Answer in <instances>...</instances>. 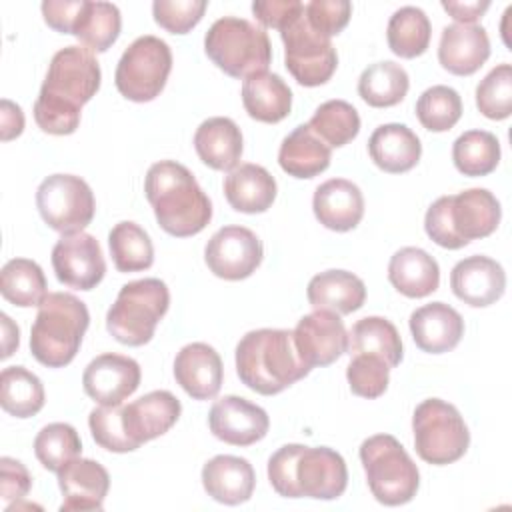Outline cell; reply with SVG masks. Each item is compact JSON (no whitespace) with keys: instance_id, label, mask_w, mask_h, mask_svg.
I'll return each instance as SVG.
<instances>
[{"instance_id":"obj_42","label":"cell","mask_w":512,"mask_h":512,"mask_svg":"<svg viewBox=\"0 0 512 512\" xmlns=\"http://www.w3.org/2000/svg\"><path fill=\"white\" fill-rule=\"evenodd\" d=\"M308 128L330 148H340L360 132L358 110L346 100H328L316 108Z\"/></svg>"},{"instance_id":"obj_29","label":"cell","mask_w":512,"mask_h":512,"mask_svg":"<svg viewBox=\"0 0 512 512\" xmlns=\"http://www.w3.org/2000/svg\"><path fill=\"white\" fill-rule=\"evenodd\" d=\"M198 158L212 170H234L242 156V132L232 118L214 116L204 120L194 134Z\"/></svg>"},{"instance_id":"obj_43","label":"cell","mask_w":512,"mask_h":512,"mask_svg":"<svg viewBox=\"0 0 512 512\" xmlns=\"http://www.w3.org/2000/svg\"><path fill=\"white\" fill-rule=\"evenodd\" d=\"M80 452L82 440L76 428L66 422H52L44 426L34 438V454L38 462L50 472H58L70 460L78 458Z\"/></svg>"},{"instance_id":"obj_4","label":"cell","mask_w":512,"mask_h":512,"mask_svg":"<svg viewBox=\"0 0 512 512\" xmlns=\"http://www.w3.org/2000/svg\"><path fill=\"white\" fill-rule=\"evenodd\" d=\"M310 370L298 354L294 330H250L236 346L238 378L262 396L280 394Z\"/></svg>"},{"instance_id":"obj_40","label":"cell","mask_w":512,"mask_h":512,"mask_svg":"<svg viewBox=\"0 0 512 512\" xmlns=\"http://www.w3.org/2000/svg\"><path fill=\"white\" fill-rule=\"evenodd\" d=\"M110 256L118 272H140L152 266L154 246L148 232L136 222L114 224L108 234Z\"/></svg>"},{"instance_id":"obj_2","label":"cell","mask_w":512,"mask_h":512,"mask_svg":"<svg viewBox=\"0 0 512 512\" xmlns=\"http://www.w3.org/2000/svg\"><path fill=\"white\" fill-rule=\"evenodd\" d=\"M146 198L164 232L186 238L202 232L212 220V202L194 174L176 160L152 164L144 180Z\"/></svg>"},{"instance_id":"obj_55","label":"cell","mask_w":512,"mask_h":512,"mask_svg":"<svg viewBox=\"0 0 512 512\" xmlns=\"http://www.w3.org/2000/svg\"><path fill=\"white\" fill-rule=\"evenodd\" d=\"M2 320V358H8L20 344V330L18 326L8 318V314H0Z\"/></svg>"},{"instance_id":"obj_16","label":"cell","mask_w":512,"mask_h":512,"mask_svg":"<svg viewBox=\"0 0 512 512\" xmlns=\"http://www.w3.org/2000/svg\"><path fill=\"white\" fill-rule=\"evenodd\" d=\"M294 342L308 368L336 362L348 348V332L340 314L314 310L302 316L294 328Z\"/></svg>"},{"instance_id":"obj_47","label":"cell","mask_w":512,"mask_h":512,"mask_svg":"<svg viewBox=\"0 0 512 512\" xmlns=\"http://www.w3.org/2000/svg\"><path fill=\"white\" fill-rule=\"evenodd\" d=\"M88 426H90L92 438L100 448L118 452V454L136 450L122 420V404H112V406L100 404L90 412Z\"/></svg>"},{"instance_id":"obj_38","label":"cell","mask_w":512,"mask_h":512,"mask_svg":"<svg viewBox=\"0 0 512 512\" xmlns=\"http://www.w3.org/2000/svg\"><path fill=\"white\" fill-rule=\"evenodd\" d=\"M430 36L432 24L422 8L402 6L388 20V46L400 58H416L424 54L430 44Z\"/></svg>"},{"instance_id":"obj_49","label":"cell","mask_w":512,"mask_h":512,"mask_svg":"<svg viewBox=\"0 0 512 512\" xmlns=\"http://www.w3.org/2000/svg\"><path fill=\"white\" fill-rule=\"evenodd\" d=\"M304 16L316 32L332 38L346 28L352 4L348 0H312L304 4Z\"/></svg>"},{"instance_id":"obj_15","label":"cell","mask_w":512,"mask_h":512,"mask_svg":"<svg viewBox=\"0 0 512 512\" xmlns=\"http://www.w3.org/2000/svg\"><path fill=\"white\" fill-rule=\"evenodd\" d=\"M52 268L58 282L76 290H92L106 274V260L92 234L70 232L54 244Z\"/></svg>"},{"instance_id":"obj_23","label":"cell","mask_w":512,"mask_h":512,"mask_svg":"<svg viewBox=\"0 0 512 512\" xmlns=\"http://www.w3.org/2000/svg\"><path fill=\"white\" fill-rule=\"evenodd\" d=\"M490 56V38L484 26L450 24L440 34L438 62L456 76H470Z\"/></svg>"},{"instance_id":"obj_34","label":"cell","mask_w":512,"mask_h":512,"mask_svg":"<svg viewBox=\"0 0 512 512\" xmlns=\"http://www.w3.org/2000/svg\"><path fill=\"white\" fill-rule=\"evenodd\" d=\"M346 352L350 356L372 354L394 368L402 360V340L390 320L382 316H366L350 328Z\"/></svg>"},{"instance_id":"obj_51","label":"cell","mask_w":512,"mask_h":512,"mask_svg":"<svg viewBox=\"0 0 512 512\" xmlns=\"http://www.w3.org/2000/svg\"><path fill=\"white\" fill-rule=\"evenodd\" d=\"M304 4L300 0H256L252 12L256 20L266 28L282 30L294 16L302 12Z\"/></svg>"},{"instance_id":"obj_27","label":"cell","mask_w":512,"mask_h":512,"mask_svg":"<svg viewBox=\"0 0 512 512\" xmlns=\"http://www.w3.org/2000/svg\"><path fill=\"white\" fill-rule=\"evenodd\" d=\"M224 196L236 212L260 214L266 212L278 192L274 176L258 164H240L224 178Z\"/></svg>"},{"instance_id":"obj_9","label":"cell","mask_w":512,"mask_h":512,"mask_svg":"<svg viewBox=\"0 0 512 512\" xmlns=\"http://www.w3.org/2000/svg\"><path fill=\"white\" fill-rule=\"evenodd\" d=\"M170 306V292L160 278H142L124 284L106 314V330L126 346H144L152 340L158 322Z\"/></svg>"},{"instance_id":"obj_37","label":"cell","mask_w":512,"mask_h":512,"mask_svg":"<svg viewBox=\"0 0 512 512\" xmlns=\"http://www.w3.org/2000/svg\"><path fill=\"white\" fill-rule=\"evenodd\" d=\"M120 28L122 16L116 4L86 0L72 36H76L90 52H106L118 40Z\"/></svg>"},{"instance_id":"obj_45","label":"cell","mask_w":512,"mask_h":512,"mask_svg":"<svg viewBox=\"0 0 512 512\" xmlns=\"http://www.w3.org/2000/svg\"><path fill=\"white\" fill-rule=\"evenodd\" d=\"M476 106L490 120L512 114V66L508 62L492 68L476 86Z\"/></svg>"},{"instance_id":"obj_19","label":"cell","mask_w":512,"mask_h":512,"mask_svg":"<svg viewBox=\"0 0 512 512\" xmlns=\"http://www.w3.org/2000/svg\"><path fill=\"white\" fill-rule=\"evenodd\" d=\"M450 288L464 304L484 308L502 298L506 272L494 258L474 254L456 262L450 272Z\"/></svg>"},{"instance_id":"obj_3","label":"cell","mask_w":512,"mask_h":512,"mask_svg":"<svg viewBox=\"0 0 512 512\" xmlns=\"http://www.w3.org/2000/svg\"><path fill=\"white\" fill-rule=\"evenodd\" d=\"M268 480L284 498L336 500L348 486V470L332 448L286 444L270 456Z\"/></svg>"},{"instance_id":"obj_39","label":"cell","mask_w":512,"mask_h":512,"mask_svg":"<svg viewBox=\"0 0 512 512\" xmlns=\"http://www.w3.org/2000/svg\"><path fill=\"white\" fill-rule=\"evenodd\" d=\"M0 292L14 306H40V302L48 294L46 276L34 260L12 258L2 266Z\"/></svg>"},{"instance_id":"obj_52","label":"cell","mask_w":512,"mask_h":512,"mask_svg":"<svg viewBox=\"0 0 512 512\" xmlns=\"http://www.w3.org/2000/svg\"><path fill=\"white\" fill-rule=\"evenodd\" d=\"M84 2L86 0H44L40 6L44 22L56 32L72 34Z\"/></svg>"},{"instance_id":"obj_22","label":"cell","mask_w":512,"mask_h":512,"mask_svg":"<svg viewBox=\"0 0 512 512\" xmlns=\"http://www.w3.org/2000/svg\"><path fill=\"white\" fill-rule=\"evenodd\" d=\"M174 378L194 400H210L222 386V358L204 342L186 344L174 358Z\"/></svg>"},{"instance_id":"obj_6","label":"cell","mask_w":512,"mask_h":512,"mask_svg":"<svg viewBox=\"0 0 512 512\" xmlns=\"http://www.w3.org/2000/svg\"><path fill=\"white\" fill-rule=\"evenodd\" d=\"M88 324L90 314L80 298L70 292H48L30 330L32 356L48 368L70 364L80 350Z\"/></svg>"},{"instance_id":"obj_25","label":"cell","mask_w":512,"mask_h":512,"mask_svg":"<svg viewBox=\"0 0 512 512\" xmlns=\"http://www.w3.org/2000/svg\"><path fill=\"white\" fill-rule=\"evenodd\" d=\"M312 208L316 220L334 232L356 228L364 216V196L346 178H330L314 190Z\"/></svg>"},{"instance_id":"obj_14","label":"cell","mask_w":512,"mask_h":512,"mask_svg":"<svg viewBox=\"0 0 512 512\" xmlns=\"http://www.w3.org/2000/svg\"><path fill=\"white\" fill-rule=\"evenodd\" d=\"M264 246L260 238L244 226H224L212 234L204 248L210 272L224 280H244L260 266Z\"/></svg>"},{"instance_id":"obj_31","label":"cell","mask_w":512,"mask_h":512,"mask_svg":"<svg viewBox=\"0 0 512 512\" xmlns=\"http://www.w3.org/2000/svg\"><path fill=\"white\" fill-rule=\"evenodd\" d=\"M306 296L314 310H330L342 316L362 308L366 286L348 270H326L308 282Z\"/></svg>"},{"instance_id":"obj_28","label":"cell","mask_w":512,"mask_h":512,"mask_svg":"<svg viewBox=\"0 0 512 512\" xmlns=\"http://www.w3.org/2000/svg\"><path fill=\"white\" fill-rule=\"evenodd\" d=\"M368 154L372 162L390 174H400L412 170L420 156V138L406 126L398 122L378 126L368 140Z\"/></svg>"},{"instance_id":"obj_41","label":"cell","mask_w":512,"mask_h":512,"mask_svg":"<svg viewBox=\"0 0 512 512\" xmlns=\"http://www.w3.org/2000/svg\"><path fill=\"white\" fill-rule=\"evenodd\" d=\"M452 160L464 176H486L500 162V142L488 130H468L454 140Z\"/></svg>"},{"instance_id":"obj_5","label":"cell","mask_w":512,"mask_h":512,"mask_svg":"<svg viewBox=\"0 0 512 512\" xmlns=\"http://www.w3.org/2000/svg\"><path fill=\"white\" fill-rule=\"evenodd\" d=\"M502 218L498 198L486 188H468L440 196L424 216V230L442 248L458 250L472 240L490 236Z\"/></svg>"},{"instance_id":"obj_46","label":"cell","mask_w":512,"mask_h":512,"mask_svg":"<svg viewBox=\"0 0 512 512\" xmlns=\"http://www.w3.org/2000/svg\"><path fill=\"white\" fill-rule=\"evenodd\" d=\"M346 380L356 396L378 398L388 388L390 366L378 356L356 354L346 368Z\"/></svg>"},{"instance_id":"obj_11","label":"cell","mask_w":512,"mask_h":512,"mask_svg":"<svg viewBox=\"0 0 512 512\" xmlns=\"http://www.w3.org/2000/svg\"><path fill=\"white\" fill-rule=\"evenodd\" d=\"M170 70V46L158 36L144 34L122 52L114 82L124 98L132 102H150L164 90Z\"/></svg>"},{"instance_id":"obj_13","label":"cell","mask_w":512,"mask_h":512,"mask_svg":"<svg viewBox=\"0 0 512 512\" xmlns=\"http://www.w3.org/2000/svg\"><path fill=\"white\" fill-rule=\"evenodd\" d=\"M36 206L42 220L56 232H82L94 218V192L86 180L74 174H52L36 190Z\"/></svg>"},{"instance_id":"obj_12","label":"cell","mask_w":512,"mask_h":512,"mask_svg":"<svg viewBox=\"0 0 512 512\" xmlns=\"http://www.w3.org/2000/svg\"><path fill=\"white\" fill-rule=\"evenodd\" d=\"M284 42V66L302 86H320L328 82L338 66V54L332 40L316 32L306 16L304 8L282 30Z\"/></svg>"},{"instance_id":"obj_20","label":"cell","mask_w":512,"mask_h":512,"mask_svg":"<svg viewBox=\"0 0 512 512\" xmlns=\"http://www.w3.org/2000/svg\"><path fill=\"white\" fill-rule=\"evenodd\" d=\"M58 486L62 492V512L72 510H102L110 488L108 470L90 458H74L58 472Z\"/></svg>"},{"instance_id":"obj_35","label":"cell","mask_w":512,"mask_h":512,"mask_svg":"<svg viewBox=\"0 0 512 512\" xmlns=\"http://www.w3.org/2000/svg\"><path fill=\"white\" fill-rule=\"evenodd\" d=\"M410 88L408 72L392 62H376L362 70L358 78V94L360 98L374 108H390L404 100Z\"/></svg>"},{"instance_id":"obj_30","label":"cell","mask_w":512,"mask_h":512,"mask_svg":"<svg viewBox=\"0 0 512 512\" xmlns=\"http://www.w3.org/2000/svg\"><path fill=\"white\" fill-rule=\"evenodd\" d=\"M390 284L408 298H424L438 290L440 266L426 250L404 246L388 262Z\"/></svg>"},{"instance_id":"obj_24","label":"cell","mask_w":512,"mask_h":512,"mask_svg":"<svg viewBox=\"0 0 512 512\" xmlns=\"http://www.w3.org/2000/svg\"><path fill=\"white\" fill-rule=\"evenodd\" d=\"M410 332L416 346L428 354L450 352L464 336V320L446 302H430L410 314Z\"/></svg>"},{"instance_id":"obj_21","label":"cell","mask_w":512,"mask_h":512,"mask_svg":"<svg viewBox=\"0 0 512 512\" xmlns=\"http://www.w3.org/2000/svg\"><path fill=\"white\" fill-rule=\"evenodd\" d=\"M182 404L168 390H154L142 398L122 406V420L126 432L136 448L144 442L166 434L180 418Z\"/></svg>"},{"instance_id":"obj_36","label":"cell","mask_w":512,"mask_h":512,"mask_svg":"<svg viewBox=\"0 0 512 512\" xmlns=\"http://www.w3.org/2000/svg\"><path fill=\"white\" fill-rule=\"evenodd\" d=\"M0 404L16 418H30L44 406L40 378L24 366H8L0 374Z\"/></svg>"},{"instance_id":"obj_33","label":"cell","mask_w":512,"mask_h":512,"mask_svg":"<svg viewBox=\"0 0 512 512\" xmlns=\"http://www.w3.org/2000/svg\"><path fill=\"white\" fill-rule=\"evenodd\" d=\"M242 104L250 118L266 124H276L290 114L292 90L274 72H260L244 80Z\"/></svg>"},{"instance_id":"obj_18","label":"cell","mask_w":512,"mask_h":512,"mask_svg":"<svg viewBox=\"0 0 512 512\" xmlns=\"http://www.w3.org/2000/svg\"><path fill=\"white\" fill-rule=\"evenodd\" d=\"M210 432L232 446H250L262 440L270 428L264 408L242 396H224L216 400L208 412Z\"/></svg>"},{"instance_id":"obj_1","label":"cell","mask_w":512,"mask_h":512,"mask_svg":"<svg viewBox=\"0 0 512 512\" xmlns=\"http://www.w3.org/2000/svg\"><path fill=\"white\" fill-rule=\"evenodd\" d=\"M100 78V64L86 46L58 50L34 102L36 124L48 134H72L80 124L82 106L98 92Z\"/></svg>"},{"instance_id":"obj_17","label":"cell","mask_w":512,"mask_h":512,"mask_svg":"<svg viewBox=\"0 0 512 512\" xmlns=\"http://www.w3.org/2000/svg\"><path fill=\"white\" fill-rule=\"evenodd\" d=\"M140 364L122 354L106 352L88 362L82 374L84 392L102 406L122 404L140 386Z\"/></svg>"},{"instance_id":"obj_44","label":"cell","mask_w":512,"mask_h":512,"mask_svg":"<svg viewBox=\"0 0 512 512\" xmlns=\"http://www.w3.org/2000/svg\"><path fill=\"white\" fill-rule=\"evenodd\" d=\"M416 116L426 130L446 132L462 116V98L450 86H430L420 94L416 102Z\"/></svg>"},{"instance_id":"obj_48","label":"cell","mask_w":512,"mask_h":512,"mask_svg":"<svg viewBox=\"0 0 512 512\" xmlns=\"http://www.w3.org/2000/svg\"><path fill=\"white\" fill-rule=\"evenodd\" d=\"M206 0H156L152 14L158 26L172 34L190 32L204 16Z\"/></svg>"},{"instance_id":"obj_26","label":"cell","mask_w":512,"mask_h":512,"mask_svg":"<svg viewBox=\"0 0 512 512\" xmlns=\"http://www.w3.org/2000/svg\"><path fill=\"white\" fill-rule=\"evenodd\" d=\"M256 474L246 458L218 454L202 468V486L220 504L236 506L250 500Z\"/></svg>"},{"instance_id":"obj_50","label":"cell","mask_w":512,"mask_h":512,"mask_svg":"<svg viewBox=\"0 0 512 512\" xmlns=\"http://www.w3.org/2000/svg\"><path fill=\"white\" fill-rule=\"evenodd\" d=\"M32 488V476L20 460L10 456L0 458V496L6 506L22 500Z\"/></svg>"},{"instance_id":"obj_7","label":"cell","mask_w":512,"mask_h":512,"mask_svg":"<svg viewBox=\"0 0 512 512\" xmlns=\"http://www.w3.org/2000/svg\"><path fill=\"white\" fill-rule=\"evenodd\" d=\"M204 52L222 72L244 80L266 72L272 62V44L264 28L236 16H222L208 28Z\"/></svg>"},{"instance_id":"obj_53","label":"cell","mask_w":512,"mask_h":512,"mask_svg":"<svg viewBox=\"0 0 512 512\" xmlns=\"http://www.w3.org/2000/svg\"><path fill=\"white\" fill-rule=\"evenodd\" d=\"M488 0L474 2H458V0H442V8L456 20V24H474L488 10Z\"/></svg>"},{"instance_id":"obj_10","label":"cell","mask_w":512,"mask_h":512,"mask_svg":"<svg viewBox=\"0 0 512 512\" xmlns=\"http://www.w3.org/2000/svg\"><path fill=\"white\" fill-rule=\"evenodd\" d=\"M418 456L434 466L460 460L470 444L468 426L458 408L440 398L422 400L412 414Z\"/></svg>"},{"instance_id":"obj_54","label":"cell","mask_w":512,"mask_h":512,"mask_svg":"<svg viewBox=\"0 0 512 512\" xmlns=\"http://www.w3.org/2000/svg\"><path fill=\"white\" fill-rule=\"evenodd\" d=\"M0 130H2V140H12L22 134L24 130V114L22 108L10 100H2V110H0Z\"/></svg>"},{"instance_id":"obj_32","label":"cell","mask_w":512,"mask_h":512,"mask_svg":"<svg viewBox=\"0 0 512 512\" xmlns=\"http://www.w3.org/2000/svg\"><path fill=\"white\" fill-rule=\"evenodd\" d=\"M332 148L324 144L308 124L296 126L280 144L278 164L294 178H314L330 166Z\"/></svg>"},{"instance_id":"obj_8","label":"cell","mask_w":512,"mask_h":512,"mask_svg":"<svg viewBox=\"0 0 512 512\" xmlns=\"http://www.w3.org/2000/svg\"><path fill=\"white\" fill-rule=\"evenodd\" d=\"M360 462L372 496L384 506L410 502L420 486V472L392 434H374L360 444Z\"/></svg>"}]
</instances>
